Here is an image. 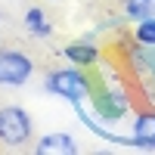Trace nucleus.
Returning a JSON list of instances; mask_svg holds the SVG:
<instances>
[{"instance_id":"1","label":"nucleus","mask_w":155,"mask_h":155,"mask_svg":"<svg viewBox=\"0 0 155 155\" xmlns=\"http://www.w3.org/2000/svg\"><path fill=\"white\" fill-rule=\"evenodd\" d=\"M44 90L59 99H68L71 106L78 102H90L93 93V74L81 65H68V68H53L44 78Z\"/></svg>"},{"instance_id":"2","label":"nucleus","mask_w":155,"mask_h":155,"mask_svg":"<svg viewBox=\"0 0 155 155\" xmlns=\"http://www.w3.org/2000/svg\"><path fill=\"white\" fill-rule=\"evenodd\" d=\"M34 140V121L19 102L0 106V146L3 149H22Z\"/></svg>"},{"instance_id":"3","label":"nucleus","mask_w":155,"mask_h":155,"mask_svg":"<svg viewBox=\"0 0 155 155\" xmlns=\"http://www.w3.org/2000/svg\"><path fill=\"white\" fill-rule=\"evenodd\" d=\"M90 109L99 121H121L127 109H130V93L121 87V84H99L93 78V93H90Z\"/></svg>"},{"instance_id":"4","label":"nucleus","mask_w":155,"mask_h":155,"mask_svg":"<svg viewBox=\"0 0 155 155\" xmlns=\"http://www.w3.org/2000/svg\"><path fill=\"white\" fill-rule=\"evenodd\" d=\"M34 59L19 47H0V87L19 90L31 81Z\"/></svg>"},{"instance_id":"5","label":"nucleus","mask_w":155,"mask_h":155,"mask_svg":"<svg viewBox=\"0 0 155 155\" xmlns=\"http://www.w3.org/2000/svg\"><path fill=\"white\" fill-rule=\"evenodd\" d=\"M62 56H65L71 65H81V68H93L99 62V47L93 44V37H81V41H71L65 44V50H62Z\"/></svg>"},{"instance_id":"6","label":"nucleus","mask_w":155,"mask_h":155,"mask_svg":"<svg viewBox=\"0 0 155 155\" xmlns=\"http://www.w3.org/2000/svg\"><path fill=\"white\" fill-rule=\"evenodd\" d=\"M130 140L134 149H155V112L143 109L134 115V127H130Z\"/></svg>"},{"instance_id":"7","label":"nucleus","mask_w":155,"mask_h":155,"mask_svg":"<svg viewBox=\"0 0 155 155\" xmlns=\"http://www.w3.org/2000/svg\"><path fill=\"white\" fill-rule=\"evenodd\" d=\"M34 152H37V155H74V152H78V143H74L71 134L56 130V134H44L41 140H37V143H34Z\"/></svg>"},{"instance_id":"8","label":"nucleus","mask_w":155,"mask_h":155,"mask_svg":"<svg viewBox=\"0 0 155 155\" xmlns=\"http://www.w3.org/2000/svg\"><path fill=\"white\" fill-rule=\"evenodd\" d=\"M22 22H25V28H28L31 37H50L53 34V22L47 19V9H41V6H28Z\"/></svg>"},{"instance_id":"9","label":"nucleus","mask_w":155,"mask_h":155,"mask_svg":"<svg viewBox=\"0 0 155 155\" xmlns=\"http://www.w3.org/2000/svg\"><path fill=\"white\" fill-rule=\"evenodd\" d=\"M121 9H124V19H130V22L155 19V0H124Z\"/></svg>"},{"instance_id":"10","label":"nucleus","mask_w":155,"mask_h":155,"mask_svg":"<svg viewBox=\"0 0 155 155\" xmlns=\"http://www.w3.org/2000/svg\"><path fill=\"white\" fill-rule=\"evenodd\" d=\"M130 41L143 44V47H155V19L134 22V34H130Z\"/></svg>"},{"instance_id":"11","label":"nucleus","mask_w":155,"mask_h":155,"mask_svg":"<svg viewBox=\"0 0 155 155\" xmlns=\"http://www.w3.org/2000/svg\"><path fill=\"white\" fill-rule=\"evenodd\" d=\"M149 81H152V87H155V47H149Z\"/></svg>"},{"instance_id":"12","label":"nucleus","mask_w":155,"mask_h":155,"mask_svg":"<svg viewBox=\"0 0 155 155\" xmlns=\"http://www.w3.org/2000/svg\"><path fill=\"white\" fill-rule=\"evenodd\" d=\"M53 3H56V0H53Z\"/></svg>"}]
</instances>
